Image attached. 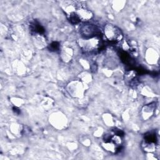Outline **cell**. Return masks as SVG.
<instances>
[{
  "label": "cell",
  "instance_id": "6da1fadb",
  "mask_svg": "<svg viewBox=\"0 0 160 160\" xmlns=\"http://www.w3.org/2000/svg\"><path fill=\"white\" fill-rule=\"evenodd\" d=\"M104 34L110 42H118L123 38V34L121 30L116 26L108 23L104 26Z\"/></svg>",
  "mask_w": 160,
  "mask_h": 160
},
{
  "label": "cell",
  "instance_id": "7a4b0ae2",
  "mask_svg": "<svg viewBox=\"0 0 160 160\" xmlns=\"http://www.w3.org/2000/svg\"><path fill=\"white\" fill-rule=\"evenodd\" d=\"M80 34L85 39H92L99 36L100 31L94 24L89 22H85L82 24L79 29Z\"/></svg>",
  "mask_w": 160,
  "mask_h": 160
},
{
  "label": "cell",
  "instance_id": "3957f363",
  "mask_svg": "<svg viewBox=\"0 0 160 160\" xmlns=\"http://www.w3.org/2000/svg\"><path fill=\"white\" fill-rule=\"evenodd\" d=\"M138 73L134 70L126 71L124 74V81L130 86H135L138 83Z\"/></svg>",
  "mask_w": 160,
  "mask_h": 160
},
{
  "label": "cell",
  "instance_id": "277c9868",
  "mask_svg": "<svg viewBox=\"0 0 160 160\" xmlns=\"http://www.w3.org/2000/svg\"><path fill=\"white\" fill-rule=\"evenodd\" d=\"M76 13L78 16L80 20L88 21L91 19L92 17V13L91 11L84 8H80L77 9Z\"/></svg>",
  "mask_w": 160,
  "mask_h": 160
},
{
  "label": "cell",
  "instance_id": "5b68a950",
  "mask_svg": "<svg viewBox=\"0 0 160 160\" xmlns=\"http://www.w3.org/2000/svg\"><path fill=\"white\" fill-rule=\"evenodd\" d=\"M31 29L32 31L39 33V34H42L44 32V28L36 21L32 22L30 25Z\"/></svg>",
  "mask_w": 160,
  "mask_h": 160
},
{
  "label": "cell",
  "instance_id": "8992f818",
  "mask_svg": "<svg viewBox=\"0 0 160 160\" xmlns=\"http://www.w3.org/2000/svg\"><path fill=\"white\" fill-rule=\"evenodd\" d=\"M144 141L148 142H152V143H156V136L154 133L152 132H148L144 136Z\"/></svg>",
  "mask_w": 160,
  "mask_h": 160
},
{
  "label": "cell",
  "instance_id": "52a82bcc",
  "mask_svg": "<svg viewBox=\"0 0 160 160\" xmlns=\"http://www.w3.org/2000/svg\"><path fill=\"white\" fill-rule=\"evenodd\" d=\"M69 21L72 24H78L80 22V19L76 12H71L69 14Z\"/></svg>",
  "mask_w": 160,
  "mask_h": 160
},
{
  "label": "cell",
  "instance_id": "ba28073f",
  "mask_svg": "<svg viewBox=\"0 0 160 160\" xmlns=\"http://www.w3.org/2000/svg\"><path fill=\"white\" fill-rule=\"evenodd\" d=\"M120 56L122 59V61L125 63V64H131V58L130 56L124 51H121L120 53Z\"/></svg>",
  "mask_w": 160,
  "mask_h": 160
},
{
  "label": "cell",
  "instance_id": "9c48e42d",
  "mask_svg": "<svg viewBox=\"0 0 160 160\" xmlns=\"http://www.w3.org/2000/svg\"><path fill=\"white\" fill-rule=\"evenodd\" d=\"M59 44L58 42H52L51 44L49 46V49L51 51H57L59 49Z\"/></svg>",
  "mask_w": 160,
  "mask_h": 160
}]
</instances>
